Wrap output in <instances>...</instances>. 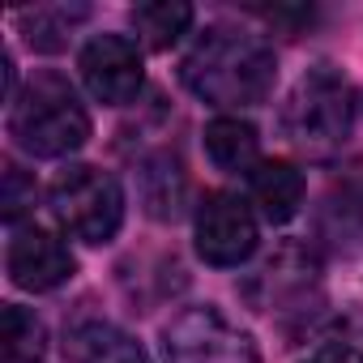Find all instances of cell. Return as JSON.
<instances>
[{
  "instance_id": "cell-5",
  "label": "cell",
  "mask_w": 363,
  "mask_h": 363,
  "mask_svg": "<svg viewBox=\"0 0 363 363\" xmlns=\"http://www.w3.org/2000/svg\"><path fill=\"white\" fill-rule=\"evenodd\" d=\"M162 359L167 363H261L252 333L231 325L218 308L197 303L171 316L162 329Z\"/></svg>"
},
{
  "instance_id": "cell-8",
  "label": "cell",
  "mask_w": 363,
  "mask_h": 363,
  "mask_svg": "<svg viewBox=\"0 0 363 363\" xmlns=\"http://www.w3.org/2000/svg\"><path fill=\"white\" fill-rule=\"evenodd\" d=\"M82 82L107 107L133 103L141 94V52H137V43L128 35H94L82 48Z\"/></svg>"
},
{
  "instance_id": "cell-13",
  "label": "cell",
  "mask_w": 363,
  "mask_h": 363,
  "mask_svg": "<svg viewBox=\"0 0 363 363\" xmlns=\"http://www.w3.org/2000/svg\"><path fill=\"white\" fill-rule=\"evenodd\" d=\"M0 354H5V363H43L48 325L22 303H5V312H0Z\"/></svg>"
},
{
  "instance_id": "cell-4",
  "label": "cell",
  "mask_w": 363,
  "mask_h": 363,
  "mask_svg": "<svg viewBox=\"0 0 363 363\" xmlns=\"http://www.w3.org/2000/svg\"><path fill=\"white\" fill-rule=\"evenodd\" d=\"M52 210L60 218V227L82 240V244H111L116 231L124 227V189L120 179L103 167L90 162H73L52 179Z\"/></svg>"
},
{
  "instance_id": "cell-3",
  "label": "cell",
  "mask_w": 363,
  "mask_h": 363,
  "mask_svg": "<svg viewBox=\"0 0 363 363\" xmlns=\"http://www.w3.org/2000/svg\"><path fill=\"white\" fill-rule=\"evenodd\" d=\"M9 137L35 158H65L90 141V111L69 77L35 73L9 107Z\"/></svg>"
},
{
  "instance_id": "cell-16",
  "label": "cell",
  "mask_w": 363,
  "mask_h": 363,
  "mask_svg": "<svg viewBox=\"0 0 363 363\" xmlns=\"http://www.w3.org/2000/svg\"><path fill=\"white\" fill-rule=\"evenodd\" d=\"M86 18H90L86 5H73V9H65V5H43V9L22 13V30H26V43H30V48H39V52H60V48L69 43L73 26L86 22Z\"/></svg>"
},
{
  "instance_id": "cell-1",
  "label": "cell",
  "mask_w": 363,
  "mask_h": 363,
  "mask_svg": "<svg viewBox=\"0 0 363 363\" xmlns=\"http://www.w3.org/2000/svg\"><path fill=\"white\" fill-rule=\"evenodd\" d=\"M179 73H184V86L201 103L240 111V107H257L269 99L278 60L261 35L240 30V26H210L184 56Z\"/></svg>"
},
{
  "instance_id": "cell-10",
  "label": "cell",
  "mask_w": 363,
  "mask_h": 363,
  "mask_svg": "<svg viewBox=\"0 0 363 363\" xmlns=\"http://www.w3.org/2000/svg\"><path fill=\"white\" fill-rule=\"evenodd\" d=\"M137 197L150 218L175 223L189 206V175L175 154H150L137 162Z\"/></svg>"
},
{
  "instance_id": "cell-11",
  "label": "cell",
  "mask_w": 363,
  "mask_h": 363,
  "mask_svg": "<svg viewBox=\"0 0 363 363\" xmlns=\"http://www.w3.org/2000/svg\"><path fill=\"white\" fill-rule=\"evenodd\" d=\"M248 184H252V206L261 210L265 223H291L303 206V175L286 158H261Z\"/></svg>"
},
{
  "instance_id": "cell-14",
  "label": "cell",
  "mask_w": 363,
  "mask_h": 363,
  "mask_svg": "<svg viewBox=\"0 0 363 363\" xmlns=\"http://www.w3.org/2000/svg\"><path fill=\"white\" fill-rule=\"evenodd\" d=\"M133 26L145 39V48L167 52V48L179 43V35H189L193 5H184V0H150V5H137L133 9Z\"/></svg>"
},
{
  "instance_id": "cell-12",
  "label": "cell",
  "mask_w": 363,
  "mask_h": 363,
  "mask_svg": "<svg viewBox=\"0 0 363 363\" xmlns=\"http://www.w3.org/2000/svg\"><path fill=\"white\" fill-rule=\"evenodd\" d=\"M206 154L227 175H252L261 167V137L240 116H218L206 124Z\"/></svg>"
},
{
  "instance_id": "cell-6",
  "label": "cell",
  "mask_w": 363,
  "mask_h": 363,
  "mask_svg": "<svg viewBox=\"0 0 363 363\" xmlns=\"http://www.w3.org/2000/svg\"><path fill=\"white\" fill-rule=\"evenodd\" d=\"M197 257L214 269H235L257 252V218L252 206L235 193H206L197 206Z\"/></svg>"
},
{
  "instance_id": "cell-17",
  "label": "cell",
  "mask_w": 363,
  "mask_h": 363,
  "mask_svg": "<svg viewBox=\"0 0 363 363\" xmlns=\"http://www.w3.org/2000/svg\"><path fill=\"white\" fill-rule=\"evenodd\" d=\"M5 218L9 223H18L30 206H35V179L18 167V162H5Z\"/></svg>"
},
{
  "instance_id": "cell-9",
  "label": "cell",
  "mask_w": 363,
  "mask_h": 363,
  "mask_svg": "<svg viewBox=\"0 0 363 363\" xmlns=\"http://www.w3.org/2000/svg\"><path fill=\"white\" fill-rule=\"evenodd\" d=\"M5 265H9V278H13L22 291L43 295V291H56V286H65V282L73 278L77 257L69 252V244H65L56 231H48V227L35 223V227H18V231H13Z\"/></svg>"
},
{
  "instance_id": "cell-15",
  "label": "cell",
  "mask_w": 363,
  "mask_h": 363,
  "mask_svg": "<svg viewBox=\"0 0 363 363\" xmlns=\"http://www.w3.org/2000/svg\"><path fill=\"white\" fill-rule=\"evenodd\" d=\"M73 359L77 363H150L145 350L116 325H86L73 333Z\"/></svg>"
},
{
  "instance_id": "cell-7",
  "label": "cell",
  "mask_w": 363,
  "mask_h": 363,
  "mask_svg": "<svg viewBox=\"0 0 363 363\" xmlns=\"http://www.w3.org/2000/svg\"><path fill=\"white\" fill-rule=\"evenodd\" d=\"M312 231L329 257L337 261L363 257V162L329 179V189L320 193V206H316Z\"/></svg>"
},
{
  "instance_id": "cell-2",
  "label": "cell",
  "mask_w": 363,
  "mask_h": 363,
  "mask_svg": "<svg viewBox=\"0 0 363 363\" xmlns=\"http://www.w3.org/2000/svg\"><path fill=\"white\" fill-rule=\"evenodd\" d=\"M363 116V94L350 77L329 65L308 69L282 103V137L312 162H329L354 137Z\"/></svg>"
},
{
  "instance_id": "cell-18",
  "label": "cell",
  "mask_w": 363,
  "mask_h": 363,
  "mask_svg": "<svg viewBox=\"0 0 363 363\" xmlns=\"http://www.w3.org/2000/svg\"><path fill=\"white\" fill-rule=\"evenodd\" d=\"M308 363H363V350H354L346 342H329L316 354H308Z\"/></svg>"
}]
</instances>
